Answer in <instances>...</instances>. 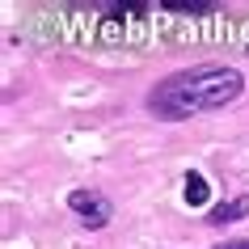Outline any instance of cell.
Instances as JSON below:
<instances>
[{
	"mask_svg": "<svg viewBox=\"0 0 249 249\" xmlns=\"http://www.w3.org/2000/svg\"><path fill=\"white\" fill-rule=\"evenodd\" d=\"M241 89H245V76L236 68H190L152 85L148 110L157 118H190L203 110H224L228 102L241 97Z\"/></svg>",
	"mask_w": 249,
	"mask_h": 249,
	"instance_id": "6da1fadb",
	"label": "cell"
},
{
	"mask_svg": "<svg viewBox=\"0 0 249 249\" xmlns=\"http://www.w3.org/2000/svg\"><path fill=\"white\" fill-rule=\"evenodd\" d=\"M68 211H72L85 228H106V224H110V215H114V203H110L102 190L80 186V190H72V195H68Z\"/></svg>",
	"mask_w": 249,
	"mask_h": 249,
	"instance_id": "7a4b0ae2",
	"label": "cell"
},
{
	"mask_svg": "<svg viewBox=\"0 0 249 249\" xmlns=\"http://www.w3.org/2000/svg\"><path fill=\"white\" fill-rule=\"evenodd\" d=\"M249 215V195H241V198H228V203H220V207L211 211L207 220L211 224H236V220H245Z\"/></svg>",
	"mask_w": 249,
	"mask_h": 249,
	"instance_id": "3957f363",
	"label": "cell"
},
{
	"mask_svg": "<svg viewBox=\"0 0 249 249\" xmlns=\"http://www.w3.org/2000/svg\"><path fill=\"white\" fill-rule=\"evenodd\" d=\"M182 198L190 203V207H207V198H211V190H207V178H203V173H186Z\"/></svg>",
	"mask_w": 249,
	"mask_h": 249,
	"instance_id": "277c9868",
	"label": "cell"
},
{
	"mask_svg": "<svg viewBox=\"0 0 249 249\" xmlns=\"http://www.w3.org/2000/svg\"><path fill=\"white\" fill-rule=\"evenodd\" d=\"M157 9H165V13H211L215 4H203V0H165V4H157Z\"/></svg>",
	"mask_w": 249,
	"mask_h": 249,
	"instance_id": "5b68a950",
	"label": "cell"
},
{
	"mask_svg": "<svg viewBox=\"0 0 249 249\" xmlns=\"http://www.w3.org/2000/svg\"><path fill=\"white\" fill-rule=\"evenodd\" d=\"M215 249H249V236H241V241H224V245H215Z\"/></svg>",
	"mask_w": 249,
	"mask_h": 249,
	"instance_id": "8992f818",
	"label": "cell"
}]
</instances>
